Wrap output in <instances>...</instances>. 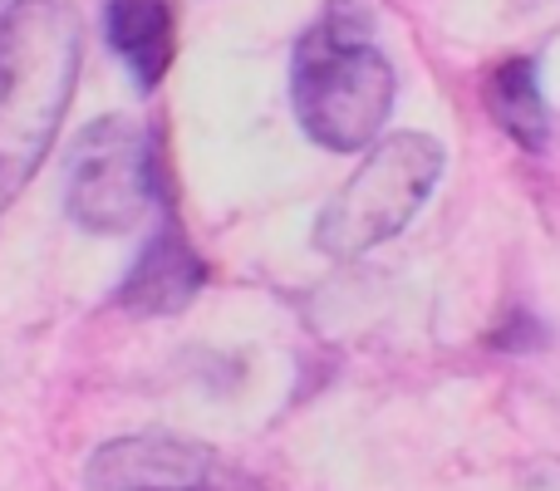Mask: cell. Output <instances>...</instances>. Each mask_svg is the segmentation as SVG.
I'll use <instances>...</instances> for the list:
<instances>
[{"label":"cell","instance_id":"1","mask_svg":"<svg viewBox=\"0 0 560 491\" xmlns=\"http://www.w3.org/2000/svg\"><path fill=\"white\" fill-rule=\"evenodd\" d=\"M84 65L74 0H0V212L30 187Z\"/></svg>","mask_w":560,"mask_h":491},{"label":"cell","instance_id":"2","mask_svg":"<svg viewBox=\"0 0 560 491\" xmlns=\"http://www.w3.org/2000/svg\"><path fill=\"white\" fill-rule=\"evenodd\" d=\"M398 79L374 45V15L359 0H329L290 59V108L310 143L329 153L374 148L394 114Z\"/></svg>","mask_w":560,"mask_h":491},{"label":"cell","instance_id":"3","mask_svg":"<svg viewBox=\"0 0 560 491\" xmlns=\"http://www.w3.org/2000/svg\"><path fill=\"white\" fill-rule=\"evenodd\" d=\"M443 167H447L443 143L418 133V128L378 138L364 153V163L354 167V177L315 217L310 242H315L319 256H335V260L369 256L374 246L394 242L413 222L418 207L433 197Z\"/></svg>","mask_w":560,"mask_h":491},{"label":"cell","instance_id":"4","mask_svg":"<svg viewBox=\"0 0 560 491\" xmlns=\"http://www.w3.org/2000/svg\"><path fill=\"white\" fill-rule=\"evenodd\" d=\"M158 197V143L143 124L104 114L74 138L65 163V207L74 226L118 236L143 222Z\"/></svg>","mask_w":560,"mask_h":491},{"label":"cell","instance_id":"5","mask_svg":"<svg viewBox=\"0 0 560 491\" xmlns=\"http://www.w3.org/2000/svg\"><path fill=\"white\" fill-rule=\"evenodd\" d=\"M217 453L192 437L133 433L104 443L84 463V491H173L217 477Z\"/></svg>","mask_w":560,"mask_h":491},{"label":"cell","instance_id":"6","mask_svg":"<svg viewBox=\"0 0 560 491\" xmlns=\"http://www.w3.org/2000/svg\"><path fill=\"white\" fill-rule=\"evenodd\" d=\"M207 285V266L197 256V246L183 236V226L167 222L143 250L133 256L128 276L118 280L114 305L128 309L138 319H163V315H183Z\"/></svg>","mask_w":560,"mask_h":491},{"label":"cell","instance_id":"7","mask_svg":"<svg viewBox=\"0 0 560 491\" xmlns=\"http://www.w3.org/2000/svg\"><path fill=\"white\" fill-rule=\"evenodd\" d=\"M104 30L138 94H153L173 65V5L167 0H108Z\"/></svg>","mask_w":560,"mask_h":491},{"label":"cell","instance_id":"8","mask_svg":"<svg viewBox=\"0 0 560 491\" xmlns=\"http://www.w3.org/2000/svg\"><path fill=\"white\" fill-rule=\"evenodd\" d=\"M487 114L526 153H546L551 148V108L541 98V74H536L532 55H512L492 69V79H487Z\"/></svg>","mask_w":560,"mask_h":491}]
</instances>
